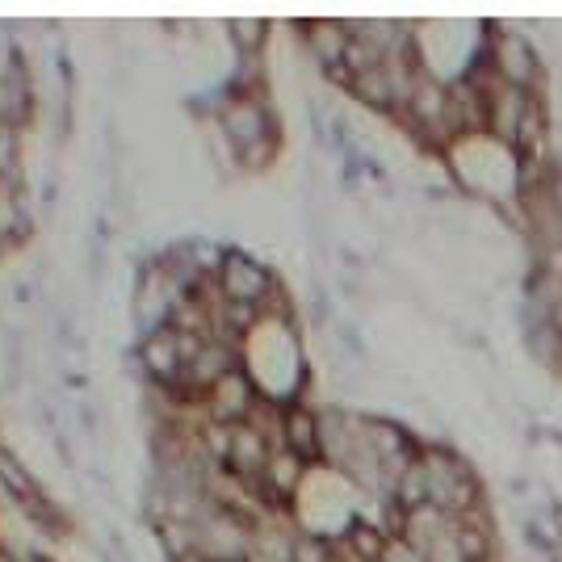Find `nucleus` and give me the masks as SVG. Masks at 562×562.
<instances>
[{"instance_id": "obj_1", "label": "nucleus", "mask_w": 562, "mask_h": 562, "mask_svg": "<svg viewBox=\"0 0 562 562\" xmlns=\"http://www.w3.org/2000/svg\"><path fill=\"white\" fill-rule=\"evenodd\" d=\"M223 290H227L232 303H260L273 290V281H269V273L260 269L257 260L227 257L223 260Z\"/></svg>"}, {"instance_id": "obj_2", "label": "nucleus", "mask_w": 562, "mask_h": 562, "mask_svg": "<svg viewBox=\"0 0 562 562\" xmlns=\"http://www.w3.org/2000/svg\"><path fill=\"white\" fill-rule=\"evenodd\" d=\"M281 432H285V449H290V453H299L303 462H311V458L319 453V424H315V416H306V412H290Z\"/></svg>"}]
</instances>
